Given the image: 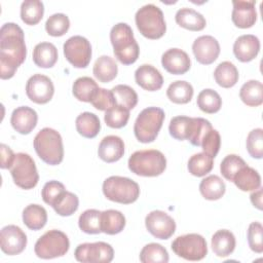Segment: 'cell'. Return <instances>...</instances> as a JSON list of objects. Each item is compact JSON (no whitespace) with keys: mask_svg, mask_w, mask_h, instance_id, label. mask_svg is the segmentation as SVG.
<instances>
[{"mask_svg":"<svg viewBox=\"0 0 263 263\" xmlns=\"http://www.w3.org/2000/svg\"><path fill=\"white\" fill-rule=\"evenodd\" d=\"M27 48L24 31L14 23H6L0 29V77H13L25 62Z\"/></svg>","mask_w":263,"mask_h":263,"instance_id":"cell-1","label":"cell"},{"mask_svg":"<svg viewBox=\"0 0 263 263\" xmlns=\"http://www.w3.org/2000/svg\"><path fill=\"white\" fill-rule=\"evenodd\" d=\"M211 122L201 117L175 116L171 119L170 135L176 140H188L194 146H200L205 134L212 129Z\"/></svg>","mask_w":263,"mask_h":263,"instance_id":"cell-2","label":"cell"},{"mask_svg":"<svg viewBox=\"0 0 263 263\" xmlns=\"http://www.w3.org/2000/svg\"><path fill=\"white\" fill-rule=\"evenodd\" d=\"M110 40L116 59L123 65L134 64L140 54L139 45L132 28L125 23H118L110 31Z\"/></svg>","mask_w":263,"mask_h":263,"instance_id":"cell-3","label":"cell"},{"mask_svg":"<svg viewBox=\"0 0 263 263\" xmlns=\"http://www.w3.org/2000/svg\"><path fill=\"white\" fill-rule=\"evenodd\" d=\"M34 149L37 155L49 165H58L64 158L63 139L59 132L44 127L34 138Z\"/></svg>","mask_w":263,"mask_h":263,"instance_id":"cell-4","label":"cell"},{"mask_svg":"<svg viewBox=\"0 0 263 263\" xmlns=\"http://www.w3.org/2000/svg\"><path fill=\"white\" fill-rule=\"evenodd\" d=\"M166 167V158L162 152L155 149L134 152L128 158V168L142 177H156Z\"/></svg>","mask_w":263,"mask_h":263,"instance_id":"cell-5","label":"cell"},{"mask_svg":"<svg viewBox=\"0 0 263 263\" xmlns=\"http://www.w3.org/2000/svg\"><path fill=\"white\" fill-rule=\"evenodd\" d=\"M140 33L148 39H158L166 31V25L161 9L154 4L142 6L135 15Z\"/></svg>","mask_w":263,"mask_h":263,"instance_id":"cell-6","label":"cell"},{"mask_svg":"<svg viewBox=\"0 0 263 263\" xmlns=\"http://www.w3.org/2000/svg\"><path fill=\"white\" fill-rule=\"evenodd\" d=\"M164 117V111L158 107H148L142 110L134 124L137 140L141 143L153 142L158 136Z\"/></svg>","mask_w":263,"mask_h":263,"instance_id":"cell-7","label":"cell"},{"mask_svg":"<svg viewBox=\"0 0 263 263\" xmlns=\"http://www.w3.org/2000/svg\"><path fill=\"white\" fill-rule=\"evenodd\" d=\"M103 193L111 201L129 204L138 199L140 187L137 182L129 178L111 176L103 183Z\"/></svg>","mask_w":263,"mask_h":263,"instance_id":"cell-8","label":"cell"},{"mask_svg":"<svg viewBox=\"0 0 263 263\" xmlns=\"http://www.w3.org/2000/svg\"><path fill=\"white\" fill-rule=\"evenodd\" d=\"M69 248L68 236L61 230L52 229L38 238L34 251L36 256L41 259H52L66 255Z\"/></svg>","mask_w":263,"mask_h":263,"instance_id":"cell-9","label":"cell"},{"mask_svg":"<svg viewBox=\"0 0 263 263\" xmlns=\"http://www.w3.org/2000/svg\"><path fill=\"white\" fill-rule=\"evenodd\" d=\"M9 170L14 184L22 189H32L39 181L35 161L27 153H16L14 161Z\"/></svg>","mask_w":263,"mask_h":263,"instance_id":"cell-10","label":"cell"},{"mask_svg":"<svg viewBox=\"0 0 263 263\" xmlns=\"http://www.w3.org/2000/svg\"><path fill=\"white\" fill-rule=\"evenodd\" d=\"M173 252L185 260L199 261L208 254L205 238L197 233L180 235L172 242Z\"/></svg>","mask_w":263,"mask_h":263,"instance_id":"cell-11","label":"cell"},{"mask_svg":"<svg viewBox=\"0 0 263 263\" xmlns=\"http://www.w3.org/2000/svg\"><path fill=\"white\" fill-rule=\"evenodd\" d=\"M74 256L82 263H109L113 260L114 250L104 241L84 242L76 248Z\"/></svg>","mask_w":263,"mask_h":263,"instance_id":"cell-12","label":"cell"},{"mask_svg":"<svg viewBox=\"0 0 263 263\" xmlns=\"http://www.w3.org/2000/svg\"><path fill=\"white\" fill-rule=\"evenodd\" d=\"M64 55L75 68H85L91 59V45L83 36H72L64 43Z\"/></svg>","mask_w":263,"mask_h":263,"instance_id":"cell-13","label":"cell"},{"mask_svg":"<svg viewBox=\"0 0 263 263\" xmlns=\"http://www.w3.org/2000/svg\"><path fill=\"white\" fill-rule=\"evenodd\" d=\"M147 230L156 238L167 239L176 230L175 220L163 211H152L145 218Z\"/></svg>","mask_w":263,"mask_h":263,"instance_id":"cell-14","label":"cell"},{"mask_svg":"<svg viewBox=\"0 0 263 263\" xmlns=\"http://www.w3.org/2000/svg\"><path fill=\"white\" fill-rule=\"evenodd\" d=\"M54 86L49 77L42 74H34L26 84L28 98L36 104H46L53 96Z\"/></svg>","mask_w":263,"mask_h":263,"instance_id":"cell-15","label":"cell"},{"mask_svg":"<svg viewBox=\"0 0 263 263\" xmlns=\"http://www.w3.org/2000/svg\"><path fill=\"white\" fill-rule=\"evenodd\" d=\"M0 245L3 253L10 256L18 255L27 246V235L18 226L7 225L1 229Z\"/></svg>","mask_w":263,"mask_h":263,"instance_id":"cell-16","label":"cell"},{"mask_svg":"<svg viewBox=\"0 0 263 263\" xmlns=\"http://www.w3.org/2000/svg\"><path fill=\"white\" fill-rule=\"evenodd\" d=\"M192 50L196 61L202 65L214 63L220 53V44L216 38L211 35L197 37L193 44Z\"/></svg>","mask_w":263,"mask_h":263,"instance_id":"cell-17","label":"cell"},{"mask_svg":"<svg viewBox=\"0 0 263 263\" xmlns=\"http://www.w3.org/2000/svg\"><path fill=\"white\" fill-rule=\"evenodd\" d=\"M162 67L171 74H185L191 67L189 55L180 48H170L161 57Z\"/></svg>","mask_w":263,"mask_h":263,"instance_id":"cell-18","label":"cell"},{"mask_svg":"<svg viewBox=\"0 0 263 263\" xmlns=\"http://www.w3.org/2000/svg\"><path fill=\"white\" fill-rule=\"evenodd\" d=\"M232 4L233 9L231 18L236 27L247 29L255 25L257 21V11L255 8L256 1L234 0L232 1Z\"/></svg>","mask_w":263,"mask_h":263,"instance_id":"cell-19","label":"cell"},{"mask_svg":"<svg viewBox=\"0 0 263 263\" xmlns=\"http://www.w3.org/2000/svg\"><path fill=\"white\" fill-rule=\"evenodd\" d=\"M37 112L28 106L17 107L13 110L10 117L12 127L22 135L30 134L37 125Z\"/></svg>","mask_w":263,"mask_h":263,"instance_id":"cell-20","label":"cell"},{"mask_svg":"<svg viewBox=\"0 0 263 263\" xmlns=\"http://www.w3.org/2000/svg\"><path fill=\"white\" fill-rule=\"evenodd\" d=\"M260 50V41L257 36L246 34L239 36L233 44V53L235 58L242 62H251L254 60Z\"/></svg>","mask_w":263,"mask_h":263,"instance_id":"cell-21","label":"cell"},{"mask_svg":"<svg viewBox=\"0 0 263 263\" xmlns=\"http://www.w3.org/2000/svg\"><path fill=\"white\" fill-rule=\"evenodd\" d=\"M135 79L138 85L148 91H155L161 88L163 77L161 73L151 65L144 64L135 72Z\"/></svg>","mask_w":263,"mask_h":263,"instance_id":"cell-22","label":"cell"},{"mask_svg":"<svg viewBox=\"0 0 263 263\" xmlns=\"http://www.w3.org/2000/svg\"><path fill=\"white\" fill-rule=\"evenodd\" d=\"M99 157L108 163L119 160L124 154L123 140L117 136H107L102 139L98 148Z\"/></svg>","mask_w":263,"mask_h":263,"instance_id":"cell-23","label":"cell"},{"mask_svg":"<svg viewBox=\"0 0 263 263\" xmlns=\"http://www.w3.org/2000/svg\"><path fill=\"white\" fill-rule=\"evenodd\" d=\"M175 20L180 27L190 31H201L206 25V21L201 13L188 7L179 9Z\"/></svg>","mask_w":263,"mask_h":263,"instance_id":"cell-24","label":"cell"},{"mask_svg":"<svg viewBox=\"0 0 263 263\" xmlns=\"http://www.w3.org/2000/svg\"><path fill=\"white\" fill-rule=\"evenodd\" d=\"M235 236L227 229H221L212 236V249L218 257H227L235 249Z\"/></svg>","mask_w":263,"mask_h":263,"instance_id":"cell-25","label":"cell"},{"mask_svg":"<svg viewBox=\"0 0 263 263\" xmlns=\"http://www.w3.org/2000/svg\"><path fill=\"white\" fill-rule=\"evenodd\" d=\"M58 61V49L50 42L38 43L33 49V62L40 68H51Z\"/></svg>","mask_w":263,"mask_h":263,"instance_id":"cell-26","label":"cell"},{"mask_svg":"<svg viewBox=\"0 0 263 263\" xmlns=\"http://www.w3.org/2000/svg\"><path fill=\"white\" fill-rule=\"evenodd\" d=\"M232 182L241 191H252L261 186V177L255 168L246 164L234 176Z\"/></svg>","mask_w":263,"mask_h":263,"instance_id":"cell-27","label":"cell"},{"mask_svg":"<svg viewBox=\"0 0 263 263\" xmlns=\"http://www.w3.org/2000/svg\"><path fill=\"white\" fill-rule=\"evenodd\" d=\"M125 226V217L116 210H106L101 213V229L102 232L110 235L117 234L123 230Z\"/></svg>","mask_w":263,"mask_h":263,"instance_id":"cell-28","label":"cell"},{"mask_svg":"<svg viewBox=\"0 0 263 263\" xmlns=\"http://www.w3.org/2000/svg\"><path fill=\"white\" fill-rule=\"evenodd\" d=\"M95 77L103 83L112 81L118 72V67L115 61L109 55H101L95 63L92 69Z\"/></svg>","mask_w":263,"mask_h":263,"instance_id":"cell-29","label":"cell"},{"mask_svg":"<svg viewBox=\"0 0 263 263\" xmlns=\"http://www.w3.org/2000/svg\"><path fill=\"white\" fill-rule=\"evenodd\" d=\"M23 222L31 230L43 228L47 222L46 210L39 204H29L23 211Z\"/></svg>","mask_w":263,"mask_h":263,"instance_id":"cell-30","label":"cell"},{"mask_svg":"<svg viewBox=\"0 0 263 263\" xmlns=\"http://www.w3.org/2000/svg\"><path fill=\"white\" fill-rule=\"evenodd\" d=\"M225 190V183L217 175L205 177L199 184V191L201 195L208 200L220 199L224 195Z\"/></svg>","mask_w":263,"mask_h":263,"instance_id":"cell-31","label":"cell"},{"mask_svg":"<svg viewBox=\"0 0 263 263\" xmlns=\"http://www.w3.org/2000/svg\"><path fill=\"white\" fill-rule=\"evenodd\" d=\"M240 100L250 107H258L263 103V84L258 80H249L239 90Z\"/></svg>","mask_w":263,"mask_h":263,"instance_id":"cell-32","label":"cell"},{"mask_svg":"<svg viewBox=\"0 0 263 263\" xmlns=\"http://www.w3.org/2000/svg\"><path fill=\"white\" fill-rule=\"evenodd\" d=\"M75 125L79 135L87 139L95 138L101 129L99 117L91 112H83L78 115Z\"/></svg>","mask_w":263,"mask_h":263,"instance_id":"cell-33","label":"cell"},{"mask_svg":"<svg viewBox=\"0 0 263 263\" xmlns=\"http://www.w3.org/2000/svg\"><path fill=\"white\" fill-rule=\"evenodd\" d=\"M214 78L220 86L229 88L234 86L238 81V70L231 62L225 61L220 63L215 69Z\"/></svg>","mask_w":263,"mask_h":263,"instance_id":"cell-34","label":"cell"},{"mask_svg":"<svg viewBox=\"0 0 263 263\" xmlns=\"http://www.w3.org/2000/svg\"><path fill=\"white\" fill-rule=\"evenodd\" d=\"M166 96L175 104H187L193 97V87L187 81L177 80L168 85Z\"/></svg>","mask_w":263,"mask_h":263,"instance_id":"cell-35","label":"cell"},{"mask_svg":"<svg viewBox=\"0 0 263 263\" xmlns=\"http://www.w3.org/2000/svg\"><path fill=\"white\" fill-rule=\"evenodd\" d=\"M44 5L38 0H25L21 5V18L30 26L38 24L43 17Z\"/></svg>","mask_w":263,"mask_h":263,"instance_id":"cell-36","label":"cell"},{"mask_svg":"<svg viewBox=\"0 0 263 263\" xmlns=\"http://www.w3.org/2000/svg\"><path fill=\"white\" fill-rule=\"evenodd\" d=\"M99 88L97 82L87 76L77 78L72 86V92L74 97L81 102L90 103L91 98Z\"/></svg>","mask_w":263,"mask_h":263,"instance_id":"cell-37","label":"cell"},{"mask_svg":"<svg viewBox=\"0 0 263 263\" xmlns=\"http://www.w3.org/2000/svg\"><path fill=\"white\" fill-rule=\"evenodd\" d=\"M214 166V159L204 152L192 155L188 160V171L195 177H203L209 174Z\"/></svg>","mask_w":263,"mask_h":263,"instance_id":"cell-38","label":"cell"},{"mask_svg":"<svg viewBox=\"0 0 263 263\" xmlns=\"http://www.w3.org/2000/svg\"><path fill=\"white\" fill-rule=\"evenodd\" d=\"M196 103L201 111L209 114H213L221 109L222 99L216 90L205 88L198 93Z\"/></svg>","mask_w":263,"mask_h":263,"instance_id":"cell-39","label":"cell"},{"mask_svg":"<svg viewBox=\"0 0 263 263\" xmlns=\"http://www.w3.org/2000/svg\"><path fill=\"white\" fill-rule=\"evenodd\" d=\"M79 205V199L76 194L70 191H64L61 196L51 205L55 213L63 217H68L73 215Z\"/></svg>","mask_w":263,"mask_h":263,"instance_id":"cell-40","label":"cell"},{"mask_svg":"<svg viewBox=\"0 0 263 263\" xmlns=\"http://www.w3.org/2000/svg\"><path fill=\"white\" fill-rule=\"evenodd\" d=\"M101 213L95 209L84 211L78 219L79 228L87 234L101 233Z\"/></svg>","mask_w":263,"mask_h":263,"instance_id":"cell-41","label":"cell"},{"mask_svg":"<svg viewBox=\"0 0 263 263\" xmlns=\"http://www.w3.org/2000/svg\"><path fill=\"white\" fill-rule=\"evenodd\" d=\"M168 259L165 248L156 242L146 245L140 253V261L143 263H166Z\"/></svg>","mask_w":263,"mask_h":263,"instance_id":"cell-42","label":"cell"},{"mask_svg":"<svg viewBox=\"0 0 263 263\" xmlns=\"http://www.w3.org/2000/svg\"><path fill=\"white\" fill-rule=\"evenodd\" d=\"M116 105L124 107L127 110H130L136 107L138 103V95L134 88L126 84L115 85L112 89Z\"/></svg>","mask_w":263,"mask_h":263,"instance_id":"cell-43","label":"cell"},{"mask_svg":"<svg viewBox=\"0 0 263 263\" xmlns=\"http://www.w3.org/2000/svg\"><path fill=\"white\" fill-rule=\"evenodd\" d=\"M128 119H129V110L119 105H115L112 108L108 109L104 116L105 123L112 128H121L125 126Z\"/></svg>","mask_w":263,"mask_h":263,"instance_id":"cell-44","label":"cell"},{"mask_svg":"<svg viewBox=\"0 0 263 263\" xmlns=\"http://www.w3.org/2000/svg\"><path fill=\"white\" fill-rule=\"evenodd\" d=\"M70 28L69 17L64 13H54L50 15L45 23V30L48 35L53 37L63 36Z\"/></svg>","mask_w":263,"mask_h":263,"instance_id":"cell-45","label":"cell"},{"mask_svg":"<svg viewBox=\"0 0 263 263\" xmlns=\"http://www.w3.org/2000/svg\"><path fill=\"white\" fill-rule=\"evenodd\" d=\"M247 163L245 162V160L241 157H239L238 155L229 154V155L225 156V158L222 160V162L220 164V171H221L222 176L226 180L232 182L234 176Z\"/></svg>","mask_w":263,"mask_h":263,"instance_id":"cell-46","label":"cell"},{"mask_svg":"<svg viewBox=\"0 0 263 263\" xmlns=\"http://www.w3.org/2000/svg\"><path fill=\"white\" fill-rule=\"evenodd\" d=\"M247 150L249 154L257 159L263 156V129L255 128L247 137Z\"/></svg>","mask_w":263,"mask_h":263,"instance_id":"cell-47","label":"cell"},{"mask_svg":"<svg viewBox=\"0 0 263 263\" xmlns=\"http://www.w3.org/2000/svg\"><path fill=\"white\" fill-rule=\"evenodd\" d=\"M90 104L98 110L107 111L116 105L113 92L111 89L99 87L90 100Z\"/></svg>","mask_w":263,"mask_h":263,"instance_id":"cell-48","label":"cell"},{"mask_svg":"<svg viewBox=\"0 0 263 263\" xmlns=\"http://www.w3.org/2000/svg\"><path fill=\"white\" fill-rule=\"evenodd\" d=\"M249 247L255 253L263 252V226L260 222H252L248 229Z\"/></svg>","mask_w":263,"mask_h":263,"instance_id":"cell-49","label":"cell"},{"mask_svg":"<svg viewBox=\"0 0 263 263\" xmlns=\"http://www.w3.org/2000/svg\"><path fill=\"white\" fill-rule=\"evenodd\" d=\"M200 146L204 153L214 158L218 154L221 146V137L219 132L214 128L210 129L203 137Z\"/></svg>","mask_w":263,"mask_h":263,"instance_id":"cell-50","label":"cell"},{"mask_svg":"<svg viewBox=\"0 0 263 263\" xmlns=\"http://www.w3.org/2000/svg\"><path fill=\"white\" fill-rule=\"evenodd\" d=\"M64 191H66L64 184L59 181L52 180L45 183L41 191V196L45 203L52 205Z\"/></svg>","mask_w":263,"mask_h":263,"instance_id":"cell-51","label":"cell"},{"mask_svg":"<svg viewBox=\"0 0 263 263\" xmlns=\"http://www.w3.org/2000/svg\"><path fill=\"white\" fill-rule=\"evenodd\" d=\"M0 151H1V164H0L1 168H10V166L14 161L15 154L5 144H1Z\"/></svg>","mask_w":263,"mask_h":263,"instance_id":"cell-52","label":"cell"},{"mask_svg":"<svg viewBox=\"0 0 263 263\" xmlns=\"http://www.w3.org/2000/svg\"><path fill=\"white\" fill-rule=\"evenodd\" d=\"M251 201L253 203L254 206H256L258 210H262L263 209V204H262V189L259 187L258 189H256L254 192H252V194L250 195Z\"/></svg>","mask_w":263,"mask_h":263,"instance_id":"cell-53","label":"cell"}]
</instances>
